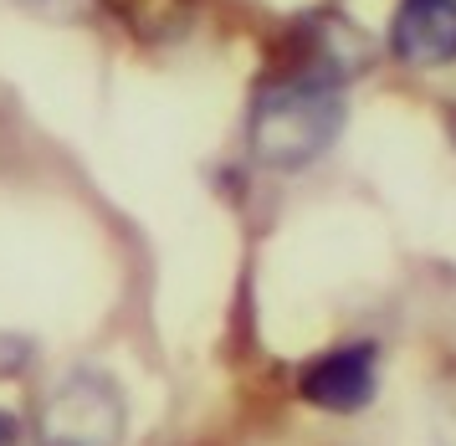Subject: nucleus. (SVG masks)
<instances>
[{
	"instance_id": "f03ea898",
	"label": "nucleus",
	"mask_w": 456,
	"mask_h": 446,
	"mask_svg": "<svg viewBox=\"0 0 456 446\" xmlns=\"http://www.w3.org/2000/svg\"><path fill=\"white\" fill-rule=\"evenodd\" d=\"M128 395L98 365H72L57 375L31 416V446H124Z\"/></svg>"
},
{
	"instance_id": "6e6552de",
	"label": "nucleus",
	"mask_w": 456,
	"mask_h": 446,
	"mask_svg": "<svg viewBox=\"0 0 456 446\" xmlns=\"http://www.w3.org/2000/svg\"><path fill=\"white\" fill-rule=\"evenodd\" d=\"M26 442V426H21V416L16 410H5L0 406V446H21Z\"/></svg>"
},
{
	"instance_id": "20e7f679",
	"label": "nucleus",
	"mask_w": 456,
	"mask_h": 446,
	"mask_svg": "<svg viewBox=\"0 0 456 446\" xmlns=\"http://www.w3.org/2000/svg\"><path fill=\"white\" fill-rule=\"evenodd\" d=\"M390 52L405 67L456 62V0H405L390 26Z\"/></svg>"
},
{
	"instance_id": "0eeeda50",
	"label": "nucleus",
	"mask_w": 456,
	"mask_h": 446,
	"mask_svg": "<svg viewBox=\"0 0 456 446\" xmlns=\"http://www.w3.org/2000/svg\"><path fill=\"white\" fill-rule=\"evenodd\" d=\"M16 5H26L31 16H46V21H87L103 0H16Z\"/></svg>"
},
{
	"instance_id": "7ed1b4c3",
	"label": "nucleus",
	"mask_w": 456,
	"mask_h": 446,
	"mask_svg": "<svg viewBox=\"0 0 456 446\" xmlns=\"http://www.w3.org/2000/svg\"><path fill=\"white\" fill-rule=\"evenodd\" d=\"M297 401L323 416H359L370 410L374 390H379V344L370 339H349V344H329L297 369Z\"/></svg>"
},
{
	"instance_id": "f257e3e1",
	"label": "nucleus",
	"mask_w": 456,
	"mask_h": 446,
	"mask_svg": "<svg viewBox=\"0 0 456 446\" xmlns=\"http://www.w3.org/2000/svg\"><path fill=\"white\" fill-rule=\"evenodd\" d=\"M344 78H333L313 62L282 67L251 98L247 113V154L272 175H297L329 154L344 134Z\"/></svg>"
},
{
	"instance_id": "423d86ee",
	"label": "nucleus",
	"mask_w": 456,
	"mask_h": 446,
	"mask_svg": "<svg viewBox=\"0 0 456 446\" xmlns=\"http://www.w3.org/2000/svg\"><path fill=\"white\" fill-rule=\"evenodd\" d=\"M31 359H37V344H31V339H21V334H0V380L26 375Z\"/></svg>"
},
{
	"instance_id": "39448f33",
	"label": "nucleus",
	"mask_w": 456,
	"mask_h": 446,
	"mask_svg": "<svg viewBox=\"0 0 456 446\" xmlns=\"http://www.w3.org/2000/svg\"><path fill=\"white\" fill-rule=\"evenodd\" d=\"M431 436H436V446H456V369L452 375H441V385H436Z\"/></svg>"
}]
</instances>
